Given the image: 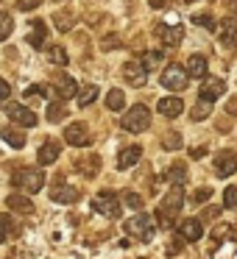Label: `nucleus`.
Instances as JSON below:
<instances>
[{"mask_svg":"<svg viewBox=\"0 0 237 259\" xmlns=\"http://www.w3.org/2000/svg\"><path fill=\"white\" fill-rule=\"evenodd\" d=\"M181 203H184V192H181L179 184H173V187H170V192L162 198L159 209H156L159 223L170 229V226H173V220H176V214H179V209H181Z\"/></svg>","mask_w":237,"mask_h":259,"instance_id":"nucleus-1","label":"nucleus"},{"mask_svg":"<svg viewBox=\"0 0 237 259\" xmlns=\"http://www.w3.org/2000/svg\"><path fill=\"white\" fill-rule=\"evenodd\" d=\"M120 125H123V131H129V134H142V131H148V125H151V109L137 103L134 109H129V112L123 114Z\"/></svg>","mask_w":237,"mask_h":259,"instance_id":"nucleus-2","label":"nucleus"},{"mask_svg":"<svg viewBox=\"0 0 237 259\" xmlns=\"http://www.w3.org/2000/svg\"><path fill=\"white\" fill-rule=\"evenodd\" d=\"M159 81H162L165 90H170V92H181V90H187V84H190V75H187V70H184V67H179V64H168Z\"/></svg>","mask_w":237,"mask_h":259,"instance_id":"nucleus-3","label":"nucleus"},{"mask_svg":"<svg viewBox=\"0 0 237 259\" xmlns=\"http://www.w3.org/2000/svg\"><path fill=\"white\" fill-rule=\"evenodd\" d=\"M17 187H20L23 192H28V195L40 192L42 187H45V170H40V167H25L23 173H17Z\"/></svg>","mask_w":237,"mask_h":259,"instance_id":"nucleus-4","label":"nucleus"},{"mask_svg":"<svg viewBox=\"0 0 237 259\" xmlns=\"http://www.w3.org/2000/svg\"><path fill=\"white\" fill-rule=\"evenodd\" d=\"M92 209H98L109 220H117L120 218V198L114 192H101V195L92 198Z\"/></svg>","mask_w":237,"mask_h":259,"instance_id":"nucleus-5","label":"nucleus"},{"mask_svg":"<svg viewBox=\"0 0 237 259\" xmlns=\"http://www.w3.org/2000/svg\"><path fill=\"white\" fill-rule=\"evenodd\" d=\"M126 231H129L131 237H137V240H151L153 237V218L145 212L134 214V218L126 223Z\"/></svg>","mask_w":237,"mask_h":259,"instance_id":"nucleus-6","label":"nucleus"},{"mask_svg":"<svg viewBox=\"0 0 237 259\" xmlns=\"http://www.w3.org/2000/svg\"><path fill=\"white\" fill-rule=\"evenodd\" d=\"M6 114L14 120V125H20V128H34L40 120H36V114L31 112L28 106H23V103H6Z\"/></svg>","mask_w":237,"mask_h":259,"instance_id":"nucleus-7","label":"nucleus"},{"mask_svg":"<svg viewBox=\"0 0 237 259\" xmlns=\"http://www.w3.org/2000/svg\"><path fill=\"white\" fill-rule=\"evenodd\" d=\"M153 34H156V39L162 42L165 48H176L184 39V28H181V25H168V23H159L156 28H153Z\"/></svg>","mask_w":237,"mask_h":259,"instance_id":"nucleus-8","label":"nucleus"},{"mask_svg":"<svg viewBox=\"0 0 237 259\" xmlns=\"http://www.w3.org/2000/svg\"><path fill=\"white\" fill-rule=\"evenodd\" d=\"M123 78L129 81L131 87H145V81H148L145 64H142L140 59H134V62H126V64H123Z\"/></svg>","mask_w":237,"mask_h":259,"instance_id":"nucleus-9","label":"nucleus"},{"mask_svg":"<svg viewBox=\"0 0 237 259\" xmlns=\"http://www.w3.org/2000/svg\"><path fill=\"white\" fill-rule=\"evenodd\" d=\"M226 92V81L223 78H201V92H198V98H204V101H218V98H223Z\"/></svg>","mask_w":237,"mask_h":259,"instance_id":"nucleus-10","label":"nucleus"},{"mask_svg":"<svg viewBox=\"0 0 237 259\" xmlns=\"http://www.w3.org/2000/svg\"><path fill=\"white\" fill-rule=\"evenodd\" d=\"M64 142L73 148H81L90 142V131H87V125L81 123V120H75V123H70L67 128H64Z\"/></svg>","mask_w":237,"mask_h":259,"instance_id":"nucleus-11","label":"nucleus"},{"mask_svg":"<svg viewBox=\"0 0 237 259\" xmlns=\"http://www.w3.org/2000/svg\"><path fill=\"white\" fill-rule=\"evenodd\" d=\"M215 173L218 176H231L237 173V153L234 151H220L218 156H215Z\"/></svg>","mask_w":237,"mask_h":259,"instance_id":"nucleus-12","label":"nucleus"},{"mask_svg":"<svg viewBox=\"0 0 237 259\" xmlns=\"http://www.w3.org/2000/svg\"><path fill=\"white\" fill-rule=\"evenodd\" d=\"M59 153H62V142L45 140L40 145V151H36V159H40V164H53L59 159Z\"/></svg>","mask_w":237,"mask_h":259,"instance_id":"nucleus-13","label":"nucleus"},{"mask_svg":"<svg viewBox=\"0 0 237 259\" xmlns=\"http://www.w3.org/2000/svg\"><path fill=\"white\" fill-rule=\"evenodd\" d=\"M220 42H223V48H229V51H237V20L234 17L223 20V25H220Z\"/></svg>","mask_w":237,"mask_h":259,"instance_id":"nucleus-14","label":"nucleus"},{"mask_svg":"<svg viewBox=\"0 0 237 259\" xmlns=\"http://www.w3.org/2000/svg\"><path fill=\"white\" fill-rule=\"evenodd\" d=\"M140 159H142V148L140 145H129V148H123V151L117 153V167L129 170V167H134Z\"/></svg>","mask_w":237,"mask_h":259,"instance_id":"nucleus-15","label":"nucleus"},{"mask_svg":"<svg viewBox=\"0 0 237 259\" xmlns=\"http://www.w3.org/2000/svg\"><path fill=\"white\" fill-rule=\"evenodd\" d=\"M187 75H190V78H207V70H209V64H207V59L201 56V53H192L190 59H187Z\"/></svg>","mask_w":237,"mask_h":259,"instance_id":"nucleus-16","label":"nucleus"},{"mask_svg":"<svg viewBox=\"0 0 237 259\" xmlns=\"http://www.w3.org/2000/svg\"><path fill=\"white\" fill-rule=\"evenodd\" d=\"M156 112L165 114V117H179L184 112V103H181V98H159Z\"/></svg>","mask_w":237,"mask_h":259,"instance_id":"nucleus-17","label":"nucleus"},{"mask_svg":"<svg viewBox=\"0 0 237 259\" xmlns=\"http://www.w3.org/2000/svg\"><path fill=\"white\" fill-rule=\"evenodd\" d=\"M51 198L56 203H75L78 201V190L70 184H56V187H51Z\"/></svg>","mask_w":237,"mask_h":259,"instance_id":"nucleus-18","label":"nucleus"},{"mask_svg":"<svg viewBox=\"0 0 237 259\" xmlns=\"http://www.w3.org/2000/svg\"><path fill=\"white\" fill-rule=\"evenodd\" d=\"M6 206L12 209V212L17 214H31L34 212V203H31V198H25L23 192H14V195L6 198Z\"/></svg>","mask_w":237,"mask_h":259,"instance_id":"nucleus-19","label":"nucleus"},{"mask_svg":"<svg viewBox=\"0 0 237 259\" xmlns=\"http://www.w3.org/2000/svg\"><path fill=\"white\" fill-rule=\"evenodd\" d=\"M181 237H184L187 242H195V240H201V234H204V226H201V220L198 218H187L184 223H181Z\"/></svg>","mask_w":237,"mask_h":259,"instance_id":"nucleus-20","label":"nucleus"},{"mask_svg":"<svg viewBox=\"0 0 237 259\" xmlns=\"http://www.w3.org/2000/svg\"><path fill=\"white\" fill-rule=\"evenodd\" d=\"M78 95V87H75V81L70 78V75H59L56 78V98H75Z\"/></svg>","mask_w":237,"mask_h":259,"instance_id":"nucleus-21","label":"nucleus"},{"mask_svg":"<svg viewBox=\"0 0 237 259\" xmlns=\"http://www.w3.org/2000/svg\"><path fill=\"white\" fill-rule=\"evenodd\" d=\"M0 137H3V140H6L12 148H17V151H20V148H25V142H28V140H25V134H23V131H20V128H14V125L3 128V134H0Z\"/></svg>","mask_w":237,"mask_h":259,"instance_id":"nucleus-22","label":"nucleus"},{"mask_svg":"<svg viewBox=\"0 0 237 259\" xmlns=\"http://www.w3.org/2000/svg\"><path fill=\"white\" fill-rule=\"evenodd\" d=\"M48 120L51 123H62L64 117H67V103H62V101H51L48 103Z\"/></svg>","mask_w":237,"mask_h":259,"instance_id":"nucleus-23","label":"nucleus"},{"mask_svg":"<svg viewBox=\"0 0 237 259\" xmlns=\"http://www.w3.org/2000/svg\"><path fill=\"white\" fill-rule=\"evenodd\" d=\"M106 109H109V112H123V109H126V95H123V90H109V95H106Z\"/></svg>","mask_w":237,"mask_h":259,"instance_id":"nucleus-24","label":"nucleus"},{"mask_svg":"<svg viewBox=\"0 0 237 259\" xmlns=\"http://www.w3.org/2000/svg\"><path fill=\"white\" fill-rule=\"evenodd\" d=\"M45 36H48L45 23H42V20H36V23H34V31L28 34V45H31V48H42V45H45Z\"/></svg>","mask_w":237,"mask_h":259,"instance_id":"nucleus-25","label":"nucleus"},{"mask_svg":"<svg viewBox=\"0 0 237 259\" xmlns=\"http://www.w3.org/2000/svg\"><path fill=\"white\" fill-rule=\"evenodd\" d=\"M209 114H212V101H204V98H198V103L192 106V120H207Z\"/></svg>","mask_w":237,"mask_h":259,"instance_id":"nucleus-26","label":"nucleus"},{"mask_svg":"<svg viewBox=\"0 0 237 259\" xmlns=\"http://www.w3.org/2000/svg\"><path fill=\"white\" fill-rule=\"evenodd\" d=\"M0 234H3V240H6V237H17L20 234V226L14 223L9 214H0Z\"/></svg>","mask_w":237,"mask_h":259,"instance_id":"nucleus-27","label":"nucleus"},{"mask_svg":"<svg viewBox=\"0 0 237 259\" xmlns=\"http://www.w3.org/2000/svg\"><path fill=\"white\" fill-rule=\"evenodd\" d=\"M140 62H142V64H145V70H148V73H151V70H156V67H159V64H162V62H165V53H162V51H148V53H145V56H142V59H140Z\"/></svg>","mask_w":237,"mask_h":259,"instance_id":"nucleus-28","label":"nucleus"},{"mask_svg":"<svg viewBox=\"0 0 237 259\" xmlns=\"http://www.w3.org/2000/svg\"><path fill=\"white\" fill-rule=\"evenodd\" d=\"M75 98H78V106H81V109H87L90 103H95V98H98V87H95V84L84 87V90H81Z\"/></svg>","mask_w":237,"mask_h":259,"instance_id":"nucleus-29","label":"nucleus"},{"mask_svg":"<svg viewBox=\"0 0 237 259\" xmlns=\"http://www.w3.org/2000/svg\"><path fill=\"white\" fill-rule=\"evenodd\" d=\"M165 179H168L170 184H181V181L187 179V167L184 164H170L168 173H165Z\"/></svg>","mask_w":237,"mask_h":259,"instance_id":"nucleus-30","label":"nucleus"},{"mask_svg":"<svg viewBox=\"0 0 237 259\" xmlns=\"http://www.w3.org/2000/svg\"><path fill=\"white\" fill-rule=\"evenodd\" d=\"M12 31H14V20H12V14L0 12V42H6L9 36H12Z\"/></svg>","mask_w":237,"mask_h":259,"instance_id":"nucleus-31","label":"nucleus"},{"mask_svg":"<svg viewBox=\"0 0 237 259\" xmlns=\"http://www.w3.org/2000/svg\"><path fill=\"white\" fill-rule=\"evenodd\" d=\"M53 23H56V28L59 31H70L75 25V14H64V12H56V17H53Z\"/></svg>","mask_w":237,"mask_h":259,"instance_id":"nucleus-32","label":"nucleus"},{"mask_svg":"<svg viewBox=\"0 0 237 259\" xmlns=\"http://www.w3.org/2000/svg\"><path fill=\"white\" fill-rule=\"evenodd\" d=\"M48 59H51L53 64H59V67H62V64H67V51H64L62 45H53L51 51H48Z\"/></svg>","mask_w":237,"mask_h":259,"instance_id":"nucleus-33","label":"nucleus"},{"mask_svg":"<svg viewBox=\"0 0 237 259\" xmlns=\"http://www.w3.org/2000/svg\"><path fill=\"white\" fill-rule=\"evenodd\" d=\"M162 145H165V151H179V148L184 145V142H181V134H176V131H170V134H165Z\"/></svg>","mask_w":237,"mask_h":259,"instance_id":"nucleus-34","label":"nucleus"},{"mask_svg":"<svg viewBox=\"0 0 237 259\" xmlns=\"http://www.w3.org/2000/svg\"><path fill=\"white\" fill-rule=\"evenodd\" d=\"M98 164H101V159H98V156L81 159V173H84V176H95L98 173Z\"/></svg>","mask_w":237,"mask_h":259,"instance_id":"nucleus-35","label":"nucleus"},{"mask_svg":"<svg viewBox=\"0 0 237 259\" xmlns=\"http://www.w3.org/2000/svg\"><path fill=\"white\" fill-rule=\"evenodd\" d=\"M223 206H226V209H237V187H226V192H223Z\"/></svg>","mask_w":237,"mask_h":259,"instance_id":"nucleus-36","label":"nucleus"},{"mask_svg":"<svg viewBox=\"0 0 237 259\" xmlns=\"http://www.w3.org/2000/svg\"><path fill=\"white\" fill-rule=\"evenodd\" d=\"M123 201H126V203H129V206H131V209H142V198H140V195H137V192H134V190H129V192H126V195H123Z\"/></svg>","mask_w":237,"mask_h":259,"instance_id":"nucleus-37","label":"nucleus"},{"mask_svg":"<svg viewBox=\"0 0 237 259\" xmlns=\"http://www.w3.org/2000/svg\"><path fill=\"white\" fill-rule=\"evenodd\" d=\"M192 23L204 25V28H209V31H215V20L209 17V14H195V17H192Z\"/></svg>","mask_w":237,"mask_h":259,"instance_id":"nucleus-38","label":"nucleus"},{"mask_svg":"<svg viewBox=\"0 0 237 259\" xmlns=\"http://www.w3.org/2000/svg\"><path fill=\"white\" fill-rule=\"evenodd\" d=\"M17 6L23 9V12H34V9L40 6V0H17Z\"/></svg>","mask_w":237,"mask_h":259,"instance_id":"nucleus-39","label":"nucleus"},{"mask_svg":"<svg viewBox=\"0 0 237 259\" xmlns=\"http://www.w3.org/2000/svg\"><path fill=\"white\" fill-rule=\"evenodd\" d=\"M209 198H212V190H209V187H204V190L195 192V201H198V203H201V201H209Z\"/></svg>","mask_w":237,"mask_h":259,"instance_id":"nucleus-40","label":"nucleus"},{"mask_svg":"<svg viewBox=\"0 0 237 259\" xmlns=\"http://www.w3.org/2000/svg\"><path fill=\"white\" fill-rule=\"evenodd\" d=\"M9 95H12V87H9V84H6V81L0 78V101H6V98H9Z\"/></svg>","mask_w":237,"mask_h":259,"instance_id":"nucleus-41","label":"nucleus"},{"mask_svg":"<svg viewBox=\"0 0 237 259\" xmlns=\"http://www.w3.org/2000/svg\"><path fill=\"white\" fill-rule=\"evenodd\" d=\"M226 234H229V226H218V229H215V240H223Z\"/></svg>","mask_w":237,"mask_h":259,"instance_id":"nucleus-42","label":"nucleus"},{"mask_svg":"<svg viewBox=\"0 0 237 259\" xmlns=\"http://www.w3.org/2000/svg\"><path fill=\"white\" fill-rule=\"evenodd\" d=\"M148 3H151V9H168L170 0H148Z\"/></svg>","mask_w":237,"mask_h":259,"instance_id":"nucleus-43","label":"nucleus"},{"mask_svg":"<svg viewBox=\"0 0 237 259\" xmlns=\"http://www.w3.org/2000/svg\"><path fill=\"white\" fill-rule=\"evenodd\" d=\"M226 3L231 6V12H237V0H226Z\"/></svg>","mask_w":237,"mask_h":259,"instance_id":"nucleus-44","label":"nucleus"},{"mask_svg":"<svg viewBox=\"0 0 237 259\" xmlns=\"http://www.w3.org/2000/svg\"><path fill=\"white\" fill-rule=\"evenodd\" d=\"M187 3H195V0H187Z\"/></svg>","mask_w":237,"mask_h":259,"instance_id":"nucleus-45","label":"nucleus"},{"mask_svg":"<svg viewBox=\"0 0 237 259\" xmlns=\"http://www.w3.org/2000/svg\"><path fill=\"white\" fill-rule=\"evenodd\" d=\"M0 242H3V234H0Z\"/></svg>","mask_w":237,"mask_h":259,"instance_id":"nucleus-46","label":"nucleus"}]
</instances>
